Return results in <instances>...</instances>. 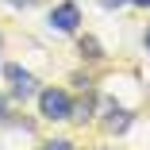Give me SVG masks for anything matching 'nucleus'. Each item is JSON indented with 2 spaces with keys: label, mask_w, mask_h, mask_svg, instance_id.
<instances>
[{
  "label": "nucleus",
  "mask_w": 150,
  "mask_h": 150,
  "mask_svg": "<svg viewBox=\"0 0 150 150\" xmlns=\"http://www.w3.org/2000/svg\"><path fill=\"white\" fill-rule=\"evenodd\" d=\"M39 108L46 119H69V96L62 93V88H46V93H39Z\"/></svg>",
  "instance_id": "obj_1"
},
{
  "label": "nucleus",
  "mask_w": 150,
  "mask_h": 150,
  "mask_svg": "<svg viewBox=\"0 0 150 150\" xmlns=\"http://www.w3.org/2000/svg\"><path fill=\"white\" fill-rule=\"evenodd\" d=\"M4 77L12 81V96H16V100L35 96V77H31V73H23L19 66H4Z\"/></svg>",
  "instance_id": "obj_2"
},
{
  "label": "nucleus",
  "mask_w": 150,
  "mask_h": 150,
  "mask_svg": "<svg viewBox=\"0 0 150 150\" xmlns=\"http://www.w3.org/2000/svg\"><path fill=\"white\" fill-rule=\"evenodd\" d=\"M77 23H81L77 4H58V8L50 12V27H54V31H73Z\"/></svg>",
  "instance_id": "obj_3"
},
{
  "label": "nucleus",
  "mask_w": 150,
  "mask_h": 150,
  "mask_svg": "<svg viewBox=\"0 0 150 150\" xmlns=\"http://www.w3.org/2000/svg\"><path fill=\"white\" fill-rule=\"evenodd\" d=\"M104 127L108 131H127V123H131V115L123 112V108H115V104H104Z\"/></svg>",
  "instance_id": "obj_4"
},
{
  "label": "nucleus",
  "mask_w": 150,
  "mask_h": 150,
  "mask_svg": "<svg viewBox=\"0 0 150 150\" xmlns=\"http://www.w3.org/2000/svg\"><path fill=\"white\" fill-rule=\"evenodd\" d=\"M88 115H93V96H85V100L69 104V119H81V123H85Z\"/></svg>",
  "instance_id": "obj_5"
},
{
  "label": "nucleus",
  "mask_w": 150,
  "mask_h": 150,
  "mask_svg": "<svg viewBox=\"0 0 150 150\" xmlns=\"http://www.w3.org/2000/svg\"><path fill=\"white\" fill-rule=\"evenodd\" d=\"M81 54H85V58H104V50H100V42H96L93 35L81 39Z\"/></svg>",
  "instance_id": "obj_6"
},
{
  "label": "nucleus",
  "mask_w": 150,
  "mask_h": 150,
  "mask_svg": "<svg viewBox=\"0 0 150 150\" xmlns=\"http://www.w3.org/2000/svg\"><path fill=\"white\" fill-rule=\"evenodd\" d=\"M42 150H73V142H66V139H50Z\"/></svg>",
  "instance_id": "obj_7"
},
{
  "label": "nucleus",
  "mask_w": 150,
  "mask_h": 150,
  "mask_svg": "<svg viewBox=\"0 0 150 150\" xmlns=\"http://www.w3.org/2000/svg\"><path fill=\"white\" fill-rule=\"evenodd\" d=\"M8 4H12V8H27L31 0H8Z\"/></svg>",
  "instance_id": "obj_8"
},
{
  "label": "nucleus",
  "mask_w": 150,
  "mask_h": 150,
  "mask_svg": "<svg viewBox=\"0 0 150 150\" xmlns=\"http://www.w3.org/2000/svg\"><path fill=\"white\" fill-rule=\"evenodd\" d=\"M100 4H104V8H115V4H123V0H100Z\"/></svg>",
  "instance_id": "obj_9"
},
{
  "label": "nucleus",
  "mask_w": 150,
  "mask_h": 150,
  "mask_svg": "<svg viewBox=\"0 0 150 150\" xmlns=\"http://www.w3.org/2000/svg\"><path fill=\"white\" fill-rule=\"evenodd\" d=\"M4 115H8V112H4V96H0V119H4Z\"/></svg>",
  "instance_id": "obj_10"
},
{
  "label": "nucleus",
  "mask_w": 150,
  "mask_h": 150,
  "mask_svg": "<svg viewBox=\"0 0 150 150\" xmlns=\"http://www.w3.org/2000/svg\"><path fill=\"white\" fill-rule=\"evenodd\" d=\"M146 54H150V31H146Z\"/></svg>",
  "instance_id": "obj_11"
},
{
  "label": "nucleus",
  "mask_w": 150,
  "mask_h": 150,
  "mask_svg": "<svg viewBox=\"0 0 150 150\" xmlns=\"http://www.w3.org/2000/svg\"><path fill=\"white\" fill-rule=\"evenodd\" d=\"M135 4H142V8H146V4H150V0H135Z\"/></svg>",
  "instance_id": "obj_12"
}]
</instances>
